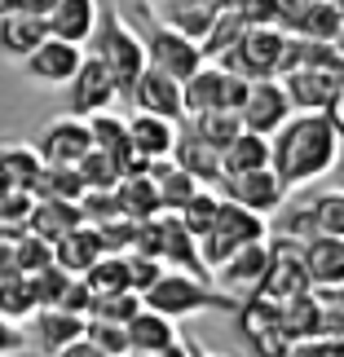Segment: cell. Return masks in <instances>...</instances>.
<instances>
[{
    "label": "cell",
    "instance_id": "6da1fadb",
    "mask_svg": "<svg viewBox=\"0 0 344 357\" xmlns=\"http://www.w3.org/2000/svg\"><path fill=\"white\" fill-rule=\"evenodd\" d=\"M340 163V128L322 111H292V119L269 137V168L292 190L327 176Z\"/></svg>",
    "mask_w": 344,
    "mask_h": 357
},
{
    "label": "cell",
    "instance_id": "7a4b0ae2",
    "mask_svg": "<svg viewBox=\"0 0 344 357\" xmlns=\"http://www.w3.org/2000/svg\"><path fill=\"white\" fill-rule=\"evenodd\" d=\"M142 305L177 322V318H190V313H234L239 300L221 291L212 278H195L186 269H163L142 291Z\"/></svg>",
    "mask_w": 344,
    "mask_h": 357
},
{
    "label": "cell",
    "instance_id": "3957f363",
    "mask_svg": "<svg viewBox=\"0 0 344 357\" xmlns=\"http://www.w3.org/2000/svg\"><path fill=\"white\" fill-rule=\"evenodd\" d=\"M89 53L98 58L106 71L115 79V93L124 102H128V93L137 84V75L146 71V49H142V36L133 31L128 22H124L119 9H98V26H93L89 36Z\"/></svg>",
    "mask_w": 344,
    "mask_h": 357
},
{
    "label": "cell",
    "instance_id": "277c9868",
    "mask_svg": "<svg viewBox=\"0 0 344 357\" xmlns=\"http://www.w3.org/2000/svg\"><path fill=\"white\" fill-rule=\"evenodd\" d=\"M142 18H146V31H137V36H142V49H146V66H159L172 79H186L190 71L203 66V53L190 36H181L177 26H168L150 9H142Z\"/></svg>",
    "mask_w": 344,
    "mask_h": 357
},
{
    "label": "cell",
    "instance_id": "5b68a950",
    "mask_svg": "<svg viewBox=\"0 0 344 357\" xmlns=\"http://www.w3.org/2000/svg\"><path fill=\"white\" fill-rule=\"evenodd\" d=\"M287 31L283 26H243V36L234 40V49L221 58V66L239 71L243 79H278Z\"/></svg>",
    "mask_w": 344,
    "mask_h": 357
},
{
    "label": "cell",
    "instance_id": "8992f818",
    "mask_svg": "<svg viewBox=\"0 0 344 357\" xmlns=\"http://www.w3.org/2000/svg\"><path fill=\"white\" fill-rule=\"evenodd\" d=\"M305 287H309V273L300 265V247L278 234L269 243V260H265V273H260V282H256V296L283 305V300H292L296 291H305Z\"/></svg>",
    "mask_w": 344,
    "mask_h": 357
},
{
    "label": "cell",
    "instance_id": "52a82bcc",
    "mask_svg": "<svg viewBox=\"0 0 344 357\" xmlns=\"http://www.w3.org/2000/svg\"><path fill=\"white\" fill-rule=\"evenodd\" d=\"M239 119H243V128L256 132V137L278 132L283 123L292 119V102H287L278 79H247V98L239 106Z\"/></svg>",
    "mask_w": 344,
    "mask_h": 357
},
{
    "label": "cell",
    "instance_id": "ba28073f",
    "mask_svg": "<svg viewBox=\"0 0 344 357\" xmlns=\"http://www.w3.org/2000/svg\"><path fill=\"white\" fill-rule=\"evenodd\" d=\"M216 185H221V199L239 203L247 212H260V216L278 212L283 199H287V185L274 176V168H252V172H239V176H221Z\"/></svg>",
    "mask_w": 344,
    "mask_h": 357
},
{
    "label": "cell",
    "instance_id": "9c48e42d",
    "mask_svg": "<svg viewBox=\"0 0 344 357\" xmlns=\"http://www.w3.org/2000/svg\"><path fill=\"white\" fill-rule=\"evenodd\" d=\"M119 98L115 93V79H111V71L93 58V53H84V62L75 66V75L66 79V106H71V115H80V119H89L93 111H106Z\"/></svg>",
    "mask_w": 344,
    "mask_h": 357
},
{
    "label": "cell",
    "instance_id": "30bf717a",
    "mask_svg": "<svg viewBox=\"0 0 344 357\" xmlns=\"http://www.w3.org/2000/svg\"><path fill=\"white\" fill-rule=\"evenodd\" d=\"M40 159L45 163H66V168H75L80 159L93 150V137H89V123L80 115H62V119H49L45 132H40Z\"/></svg>",
    "mask_w": 344,
    "mask_h": 357
},
{
    "label": "cell",
    "instance_id": "8fae6325",
    "mask_svg": "<svg viewBox=\"0 0 344 357\" xmlns=\"http://www.w3.org/2000/svg\"><path fill=\"white\" fill-rule=\"evenodd\" d=\"M84 62V49L80 45H66V40H58V36H45L40 45L22 58V71L36 79V84H66V79L75 75V66Z\"/></svg>",
    "mask_w": 344,
    "mask_h": 357
},
{
    "label": "cell",
    "instance_id": "7c38bea8",
    "mask_svg": "<svg viewBox=\"0 0 344 357\" xmlns=\"http://www.w3.org/2000/svg\"><path fill=\"white\" fill-rule=\"evenodd\" d=\"M278 84L292 102V111H322L336 98H344V71H287Z\"/></svg>",
    "mask_w": 344,
    "mask_h": 357
},
{
    "label": "cell",
    "instance_id": "4fadbf2b",
    "mask_svg": "<svg viewBox=\"0 0 344 357\" xmlns=\"http://www.w3.org/2000/svg\"><path fill=\"white\" fill-rule=\"evenodd\" d=\"M265 260H269V243L265 238H260V243H243L230 260H221V265L212 269V282L221 287V291H230L234 300H243V296L256 291L260 273H265Z\"/></svg>",
    "mask_w": 344,
    "mask_h": 357
},
{
    "label": "cell",
    "instance_id": "5bb4252c",
    "mask_svg": "<svg viewBox=\"0 0 344 357\" xmlns=\"http://www.w3.org/2000/svg\"><path fill=\"white\" fill-rule=\"evenodd\" d=\"M133 106L137 111H146V115H159V119H181V79H172L168 71H159V66H146L142 75H137V84H133Z\"/></svg>",
    "mask_w": 344,
    "mask_h": 357
},
{
    "label": "cell",
    "instance_id": "9a60e30c",
    "mask_svg": "<svg viewBox=\"0 0 344 357\" xmlns=\"http://www.w3.org/2000/svg\"><path fill=\"white\" fill-rule=\"evenodd\" d=\"M296 247L313 287H344V238L340 234H313Z\"/></svg>",
    "mask_w": 344,
    "mask_h": 357
},
{
    "label": "cell",
    "instance_id": "2e32d148",
    "mask_svg": "<svg viewBox=\"0 0 344 357\" xmlns=\"http://www.w3.org/2000/svg\"><path fill=\"white\" fill-rule=\"evenodd\" d=\"M287 71H344L340 40H305V36H292V31H287L278 75H287Z\"/></svg>",
    "mask_w": 344,
    "mask_h": 357
},
{
    "label": "cell",
    "instance_id": "e0dca14e",
    "mask_svg": "<svg viewBox=\"0 0 344 357\" xmlns=\"http://www.w3.org/2000/svg\"><path fill=\"white\" fill-rule=\"evenodd\" d=\"M159 260L163 265H172V269H186V273H195V278H212L208 265L199 260V243L195 234L177 221L172 212H159Z\"/></svg>",
    "mask_w": 344,
    "mask_h": 357
},
{
    "label": "cell",
    "instance_id": "ac0fdd59",
    "mask_svg": "<svg viewBox=\"0 0 344 357\" xmlns=\"http://www.w3.org/2000/svg\"><path fill=\"white\" fill-rule=\"evenodd\" d=\"M98 0H58L49 13H45V31L66 40V45H89L93 26H98Z\"/></svg>",
    "mask_w": 344,
    "mask_h": 357
},
{
    "label": "cell",
    "instance_id": "d6986e66",
    "mask_svg": "<svg viewBox=\"0 0 344 357\" xmlns=\"http://www.w3.org/2000/svg\"><path fill=\"white\" fill-rule=\"evenodd\" d=\"M172 163L181 172H190L199 185H216V181H221V150H216L212 142H203L199 132H177Z\"/></svg>",
    "mask_w": 344,
    "mask_h": 357
},
{
    "label": "cell",
    "instance_id": "ffe728a7",
    "mask_svg": "<svg viewBox=\"0 0 344 357\" xmlns=\"http://www.w3.org/2000/svg\"><path fill=\"white\" fill-rule=\"evenodd\" d=\"M75 225H84V216H80V208L71 199H36L31 212H27V234H36L45 243H58Z\"/></svg>",
    "mask_w": 344,
    "mask_h": 357
},
{
    "label": "cell",
    "instance_id": "44dd1931",
    "mask_svg": "<svg viewBox=\"0 0 344 357\" xmlns=\"http://www.w3.org/2000/svg\"><path fill=\"white\" fill-rule=\"evenodd\" d=\"M146 176H150V185H155V195H159V212H181L186 203H190V195L199 190V181L190 172L177 168L172 155L168 159H150L146 163Z\"/></svg>",
    "mask_w": 344,
    "mask_h": 357
},
{
    "label": "cell",
    "instance_id": "7402d4cb",
    "mask_svg": "<svg viewBox=\"0 0 344 357\" xmlns=\"http://www.w3.org/2000/svg\"><path fill=\"white\" fill-rule=\"evenodd\" d=\"M177 123L172 119H159V115H146V111H137L128 119V142L133 150L142 159H168L172 155V146H177Z\"/></svg>",
    "mask_w": 344,
    "mask_h": 357
},
{
    "label": "cell",
    "instance_id": "603a6c76",
    "mask_svg": "<svg viewBox=\"0 0 344 357\" xmlns=\"http://www.w3.org/2000/svg\"><path fill=\"white\" fill-rule=\"evenodd\" d=\"M124 335H128V353L133 357H146V353H155L163 344H172V340H177V322L142 305L128 322H124Z\"/></svg>",
    "mask_w": 344,
    "mask_h": 357
},
{
    "label": "cell",
    "instance_id": "cb8c5ba5",
    "mask_svg": "<svg viewBox=\"0 0 344 357\" xmlns=\"http://www.w3.org/2000/svg\"><path fill=\"white\" fill-rule=\"evenodd\" d=\"M98 256H102V238H98V229H93V225H75L71 234H62L58 243H53V265L66 269V273H75V278Z\"/></svg>",
    "mask_w": 344,
    "mask_h": 357
},
{
    "label": "cell",
    "instance_id": "d4e9b609",
    "mask_svg": "<svg viewBox=\"0 0 344 357\" xmlns=\"http://www.w3.org/2000/svg\"><path fill=\"white\" fill-rule=\"evenodd\" d=\"M45 18H36V13H22V9H13L0 18V53H9V58H27L40 40H45Z\"/></svg>",
    "mask_w": 344,
    "mask_h": 357
},
{
    "label": "cell",
    "instance_id": "484cf974",
    "mask_svg": "<svg viewBox=\"0 0 344 357\" xmlns=\"http://www.w3.org/2000/svg\"><path fill=\"white\" fill-rule=\"evenodd\" d=\"M216 98H221V62H203L199 71H190L181 79V111L190 119L203 111H216Z\"/></svg>",
    "mask_w": 344,
    "mask_h": 357
},
{
    "label": "cell",
    "instance_id": "4316f807",
    "mask_svg": "<svg viewBox=\"0 0 344 357\" xmlns=\"http://www.w3.org/2000/svg\"><path fill=\"white\" fill-rule=\"evenodd\" d=\"M31 322H36V340H40L45 353H58V349L71 344V340L84 335V318H80V313H66V309H36Z\"/></svg>",
    "mask_w": 344,
    "mask_h": 357
},
{
    "label": "cell",
    "instance_id": "83f0119b",
    "mask_svg": "<svg viewBox=\"0 0 344 357\" xmlns=\"http://www.w3.org/2000/svg\"><path fill=\"white\" fill-rule=\"evenodd\" d=\"M111 195H115L119 216H128V221H150V216H159V195H155V185H150L146 172L119 176V185L111 190Z\"/></svg>",
    "mask_w": 344,
    "mask_h": 357
},
{
    "label": "cell",
    "instance_id": "f1b7e54d",
    "mask_svg": "<svg viewBox=\"0 0 344 357\" xmlns=\"http://www.w3.org/2000/svg\"><path fill=\"white\" fill-rule=\"evenodd\" d=\"M340 31H344L340 0H313L292 22V36H305V40H340Z\"/></svg>",
    "mask_w": 344,
    "mask_h": 357
},
{
    "label": "cell",
    "instance_id": "f546056e",
    "mask_svg": "<svg viewBox=\"0 0 344 357\" xmlns=\"http://www.w3.org/2000/svg\"><path fill=\"white\" fill-rule=\"evenodd\" d=\"M252 168H269V137H256L243 128L230 146H221V176H239Z\"/></svg>",
    "mask_w": 344,
    "mask_h": 357
},
{
    "label": "cell",
    "instance_id": "4dcf8cb0",
    "mask_svg": "<svg viewBox=\"0 0 344 357\" xmlns=\"http://www.w3.org/2000/svg\"><path fill=\"white\" fill-rule=\"evenodd\" d=\"M243 18L234 9H216V18H212V26H208V36L199 40V53H203V62H221L225 53L234 49V40L243 36Z\"/></svg>",
    "mask_w": 344,
    "mask_h": 357
},
{
    "label": "cell",
    "instance_id": "1f68e13d",
    "mask_svg": "<svg viewBox=\"0 0 344 357\" xmlns=\"http://www.w3.org/2000/svg\"><path fill=\"white\" fill-rule=\"evenodd\" d=\"M40 305H36V291H31V278L27 273H5L0 278V318H31Z\"/></svg>",
    "mask_w": 344,
    "mask_h": 357
},
{
    "label": "cell",
    "instance_id": "d6a6232c",
    "mask_svg": "<svg viewBox=\"0 0 344 357\" xmlns=\"http://www.w3.org/2000/svg\"><path fill=\"white\" fill-rule=\"evenodd\" d=\"M142 309V296L137 291H93L89 296V309H84V318H102V322H128L133 313Z\"/></svg>",
    "mask_w": 344,
    "mask_h": 357
},
{
    "label": "cell",
    "instance_id": "836d02e7",
    "mask_svg": "<svg viewBox=\"0 0 344 357\" xmlns=\"http://www.w3.org/2000/svg\"><path fill=\"white\" fill-rule=\"evenodd\" d=\"M0 168H5V176H9L18 190H27V195H31V181L40 176L45 159H40L36 146H5V150H0Z\"/></svg>",
    "mask_w": 344,
    "mask_h": 357
},
{
    "label": "cell",
    "instance_id": "e575fe53",
    "mask_svg": "<svg viewBox=\"0 0 344 357\" xmlns=\"http://www.w3.org/2000/svg\"><path fill=\"white\" fill-rule=\"evenodd\" d=\"M216 203H221V195H212L208 185H199L195 195H190L186 208H181V212H172V216H177V221H181L190 234H195V243H199V238L212 229V221H216Z\"/></svg>",
    "mask_w": 344,
    "mask_h": 357
},
{
    "label": "cell",
    "instance_id": "d590c367",
    "mask_svg": "<svg viewBox=\"0 0 344 357\" xmlns=\"http://www.w3.org/2000/svg\"><path fill=\"white\" fill-rule=\"evenodd\" d=\"M80 278L89 282V291H124V287H128V269H124V256L102 252Z\"/></svg>",
    "mask_w": 344,
    "mask_h": 357
},
{
    "label": "cell",
    "instance_id": "8d00e7d4",
    "mask_svg": "<svg viewBox=\"0 0 344 357\" xmlns=\"http://www.w3.org/2000/svg\"><path fill=\"white\" fill-rule=\"evenodd\" d=\"M75 172H80V181H84V190H115L119 185V163L98 146L75 163Z\"/></svg>",
    "mask_w": 344,
    "mask_h": 357
},
{
    "label": "cell",
    "instance_id": "74e56055",
    "mask_svg": "<svg viewBox=\"0 0 344 357\" xmlns=\"http://www.w3.org/2000/svg\"><path fill=\"white\" fill-rule=\"evenodd\" d=\"M195 132L221 150L243 132V119H239V111H203V115H195Z\"/></svg>",
    "mask_w": 344,
    "mask_h": 357
},
{
    "label": "cell",
    "instance_id": "f35d334b",
    "mask_svg": "<svg viewBox=\"0 0 344 357\" xmlns=\"http://www.w3.org/2000/svg\"><path fill=\"white\" fill-rule=\"evenodd\" d=\"M53 265V243L45 238H36V234H18L13 238V273H40V269H49Z\"/></svg>",
    "mask_w": 344,
    "mask_h": 357
},
{
    "label": "cell",
    "instance_id": "ab89813d",
    "mask_svg": "<svg viewBox=\"0 0 344 357\" xmlns=\"http://www.w3.org/2000/svg\"><path fill=\"white\" fill-rule=\"evenodd\" d=\"M84 123H89V137H93L98 150H119L128 142V119H119L111 106H106V111H93Z\"/></svg>",
    "mask_w": 344,
    "mask_h": 357
},
{
    "label": "cell",
    "instance_id": "60d3db41",
    "mask_svg": "<svg viewBox=\"0 0 344 357\" xmlns=\"http://www.w3.org/2000/svg\"><path fill=\"white\" fill-rule=\"evenodd\" d=\"M84 340L102 357H124L128 353V335H124V322H102V318H84Z\"/></svg>",
    "mask_w": 344,
    "mask_h": 357
},
{
    "label": "cell",
    "instance_id": "b9f144b4",
    "mask_svg": "<svg viewBox=\"0 0 344 357\" xmlns=\"http://www.w3.org/2000/svg\"><path fill=\"white\" fill-rule=\"evenodd\" d=\"M309 212H313V229H318V234H340L344 238V195L340 190H322L318 199H309Z\"/></svg>",
    "mask_w": 344,
    "mask_h": 357
},
{
    "label": "cell",
    "instance_id": "7bdbcfd3",
    "mask_svg": "<svg viewBox=\"0 0 344 357\" xmlns=\"http://www.w3.org/2000/svg\"><path fill=\"white\" fill-rule=\"evenodd\" d=\"M168 26H177L181 36H190L199 45L203 36H208V26H212V18H216V5H186V9H172V13H159Z\"/></svg>",
    "mask_w": 344,
    "mask_h": 357
},
{
    "label": "cell",
    "instance_id": "ee69618b",
    "mask_svg": "<svg viewBox=\"0 0 344 357\" xmlns=\"http://www.w3.org/2000/svg\"><path fill=\"white\" fill-rule=\"evenodd\" d=\"M71 278H75V273H66V269H58V265L31 273L36 305H40V309H58V300H62V291H66V282H71Z\"/></svg>",
    "mask_w": 344,
    "mask_h": 357
},
{
    "label": "cell",
    "instance_id": "f6af8a7d",
    "mask_svg": "<svg viewBox=\"0 0 344 357\" xmlns=\"http://www.w3.org/2000/svg\"><path fill=\"white\" fill-rule=\"evenodd\" d=\"M124 269H128V291L142 296L146 287L163 273V260L159 256H142V252H124Z\"/></svg>",
    "mask_w": 344,
    "mask_h": 357
},
{
    "label": "cell",
    "instance_id": "bcb514c9",
    "mask_svg": "<svg viewBox=\"0 0 344 357\" xmlns=\"http://www.w3.org/2000/svg\"><path fill=\"white\" fill-rule=\"evenodd\" d=\"M75 208L84 216V225H102V221H111V216H119L111 190H84V195L75 199Z\"/></svg>",
    "mask_w": 344,
    "mask_h": 357
},
{
    "label": "cell",
    "instance_id": "7dc6e473",
    "mask_svg": "<svg viewBox=\"0 0 344 357\" xmlns=\"http://www.w3.org/2000/svg\"><path fill=\"white\" fill-rule=\"evenodd\" d=\"M133 225L137 221H128V216H111V221L93 225V229H98V238H102V252H115V256L128 252V247H133Z\"/></svg>",
    "mask_w": 344,
    "mask_h": 357
},
{
    "label": "cell",
    "instance_id": "c3c4849f",
    "mask_svg": "<svg viewBox=\"0 0 344 357\" xmlns=\"http://www.w3.org/2000/svg\"><path fill=\"white\" fill-rule=\"evenodd\" d=\"M287 357H344V335H305V340H292Z\"/></svg>",
    "mask_w": 344,
    "mask_h": 357
},
{
    "label": "cell",
    "instance_id": "681fc988",
    "mask_svg": "<svg viewBox=\"0 0 344 357\" xmlns=\"http://www.w3.org/2000/svg\"><path fill=\"white\" fill-rule=\"evenodd\" d=\"M247 349H252L256 357H287V349H292V335H287L283 322H278V326H269V331H260L256 340H247Z\"/></svg>",
    "mask_w": 344,
    "mask_h": 357
},
{
    "label": "cell",
    "instance_id": "f907efd6",
    "mask_svg": "<svg viewBox=\"0 0 344 357\" xmlns=\"http://www.w3.org/2000/svg\"><path fill=\"white\" fill-rule=\"evenodd\" d=\"M247 98V79L239 71H230V66H221V98H216V111H239Z\"/></svg>",
    "mask_w": 344,
    "mask_h": 357
},
{
    "label": "cell",
    "instance_id": "816d5d0a",
    "mask_svg": "<svg viewBox=\"0 0 344 357\" xmlns=\"http://www.w3.org/2000/svg\"><path fill=\"white\" fill-rule=\"evenodd\" d=\"M239 18L247 26H278V0H243Z\"/></svg>",
    "mask_w": 344,
    "mask_h": 357
},
{
    "label": "cell",
    "instance_id": "f5cc1de1",
    "mask_svg": "<svg viewBox=\"0 0 344 357\" xmlns=\"http://www.w3.org/2000/svg\"><path fill=\"white\" fill-rule=\"evenodd\" d=\"M89 282L84 278H71L66 282V291H62V300H58V309H66V313H80V318H84V309H89Z\"/></svg>",
    "mask_w": 344,
    "mask_h": 357
},
{
    "label": "cell",
    "instance_id": "db71d44e",
    "mask_svg": "<svg viewBox=\"0 0 344 357\" xmlns=\"http://www.w3.org/2000/svg\"><path fill=\"white\" fill-rule=\"evenodd\" d=\"M9 353H22V331L9 318H0V357H9Z\"/></svg>",
    "mask_w": 344,
    "mask_h": 357
},
{
    "label": "cell",
    "instance_id": "11a10c76",
    "mask_svg": "<svg viewBox=\"0 0 344 357\" xmlns=\"http://www.w3.org/2000/svg\"><path fill=\"white\" fill-rule=\"evenodd\" d=\"M53 357H102V353L93 349V344H89L84 335H80V340H71V344H66V349H58V353H53Z\"/></svg>",
    "mask_w": 344,
    "mask_h": 357
},
{
    "label": "cell",
    "instance_id": "9f6ffc18",
    "mask_svg": "<svg viewBox=\"0 0 344 357\" xmlns=\"http://www.w3.org/2000/svg\"><path fill=\"white\" fill-rule=\"evenodd\" d=\"M146 357H190V340H181V335H177L172 344H163V349H155V353H146Z\"/></svg>",
    "mask_w": 344,
    "mask_h": 357
},
{
    "label": "cell",
    "instance_id": "6f0895ef",
    "mask_svg": "<svg viewBox=\"0 0 344 357\" xmlns=\"http://www.w3.org/2000/svg\"><path fill=\"white\" fill-rule=\"evenodd\" d=\"M53 5H58V0H18V9H22V13H36V18H45Z\"/></svg>",
    "mask_w": 344,
    "mask_h": 357
},
{
    "label": "cell",
    "instance_id": "680465c9",
    "mask_svg": "<svg viewBox=\"0 0 344 357\" xmlns=\"http://www.w3.org/2000/svg\"><path fill=\"white\" fill-rule=\"evenodd\" d=\"M5 273H13V243L0 238V278H5Z\"/></svg>",
    "mask_w": 344,
    "mask_h": 357
},
{
    "label": "cell",
    "instance_id": "91938a15",
    "mask_svg": "<svg viewBox=\"0 0 344 357\" xmlns=\"http://www.w3.org/2000/svg\"><path fill=\"white\" fill-rule=\"evenodd\" d=\"M186 5H212V0H159V9H163V13H172V9H186Z\"/></svg>",
    "mask_w": 344,
    "mask_h": 357
},
{
    "label": "cell",
    "instance_id": "94428289",
    "mask_svg": "<svg viewBox=\"0 0 344 357\" xmlns=\"http://www.w3.org/2000/svg\"><path fill=\"white\" fill-rule=\"evenodd\" d=\"M190 357H225V353H208L203 344H195V340H190Z\"/></svg>",
    "mask_w": 344,
    "mask_h": 357
},
{
    "label": "cell",
    "instance_id": "6125c7cd",
    "mask_svg": "<svg viewBox=\"0 0 344 357\" xmlns=\"http://www.w3.org/2000/svg\"><path fill=\"white\" fill-rule=\"evenodd\" d=\"M212 5H216V9H234V13H239V5H243V0H212Z\"/></svg>",
    "mask_w": 344,
    "mask_h": 357
},
{
    "label": "cell",
    "instance_id": "be15d7a7",
    "mask_svg": "<svg viewBox=\"0 0 344 357\" xmlns=\"http://www.w3.org/2000/svg\"><path fill=\"white\" fill-rule=\"evenodd\" d=\"M18 9V0H0V18H5V13H13Z\"/></svg>",
    "mask_w": 344,
    "mask_h": 357
},
{
    "label": "cell",
    "instance_id": "e7e4bbea",
    "mask_svg": "<svg viewBox=\"0 0 344 357\" xmlns=\"http://www.w3.org/2000/svg\"><path fill=\"white\" fill-rule=\"evenodd\" d=\"M300 5H313V0H300Z\"/></svg>",
    "mask_w": 344,
    "mask_h": 357
},
{
    "label": "cell",
    "instance_id": "03108f58",
    "mask_svg": "<svg viewBox=\"0 0 344 357\" xmlns=\"http://www.w3.org/2000/svg\"><path fill=\"white\" fill-rule=\"evenodd\" d=\"M124 357H133V353H124Z\"/></svg>",
    "mask_w": 344,
    "mask_h": 357
}]
</instances>
